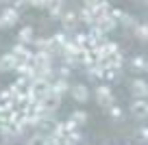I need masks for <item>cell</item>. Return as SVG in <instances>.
<instances>
[{"label": "cell", "mask_w": 148, "mask_h": 145, "mask_svg": "<svg viewBox=\"0 0 148 145\" xmlns=\"http://www.w3.org/2000/svg\"><path fill=\"white\" fill-rule=\"evenodd\" d=\"M11 54H13L18 61H33V56H35V54H33V52L26 48V43L13 45V48H11Z\"/></svg>", "instance_id": "obj_4"}, {"label": "cell", "mask_w": 148, "mask_h": 145, "mask_svg": "<svg viewBox=\"0 0 148 145\" xmlns=\"http://www.w3.org/2000/svg\"><path fill=\"white\" fill-rule=\"evenodd\" d=\"M70 93H72V98L76 102H85L89 98V91H87L85 85H72V87H70Z\"/></svg>", "instance_id": "obj_7"}, {"label": "cell", "mask_w": 148, "mask_h": 145, "mask_svg": "<svg viewBox=\"0 0 148 145\" xmlns=\"http://www.w3.org/2000/svg\"><path fill=\"white\" fill-rule=\"evenodd\" d=\"M109 13H111V7H109V2H107V0H100V2L94 7V15H96V20L105 18V15H109Z\"/></svg>", "instance_id": "obj_15"}, {"label": "cell", "mask_w": 148, "mask_h": 145, "mask_svg": "<svg viewBox=\"0 0 148 145\" xmlns=\"http://www.w3.org/2000/svg\"><path fill=\"white\" fill-rule=\"evenodd\" d=\"M18 65H20V61L15 59L11 52H7V54L0 56V72H5V74L15 72V69H18Z\"/></svg>", "instance_id": "obj_2"}, {"label": "cell", "mask_w": 148, "mask_h": 145, "mask_svg": "<svg viewBox=\"0 0 148 145\" xmlns=\"http://www.w3.org/2000/svg\"><path fill=\"white\" fill-rule=\"evenodd\" d=\"M0 2H9V0H0Z\"/></svg>", "instance_id": "obj_34"}, {"label": "cell", "mask_w": 148, "mask_h": 145, "mask_svg": "<svg viewBox=\"0 0 148 145\" xmlns=\"http://www.w3.org/2000/svg\"><path fill=\"white\" fill-rule=\"evenodd\" d=\"M18 39H20V43H31V41H33V28L31 26H24L22 30H20Z\"/></svg>", "instance_id": "obj_17"}, {"label": "cell", "mask_w": 148, "mask_h": 145, "mask_svg": "<svg viewBox=\"0 0 148 145\" xmlns=\"http://www.w3.org/2000/svg\"><path fill=\"white\" fill-rule=\"evenodd\" d=\"M63 5H65V0H48V9H50V7H59V9H63Z\"/></svg>", "instance_id": "obj_28"}, {"label": "cell", "mask_w": 148, "mask_h": 145, "mask_svg": "<svg viewBox=\"0 0 148 145\" xmlns=\"http://www.w3.org/2000/svg\"><path fill=\"white\" fill-rule=\"evenodd\" d=\"M131 110H133L137 117H148V102L144 98H137V100L131 104Z\"/></svg>", "instance_id": "obj_10"}, {"label": "cell", "mask_w": 148, "mask_h": 145, "mask_svg": "<svg viewBox=\"0 0 148 145\" xmlns=\"http://www.w3.org/2000/svg\"><path fill=\"white\" fill-rule=\"evenodd\" d=\"M31 7H37V9H44V7H48V0H26Z\"/></svg>", "instance_id": "obj_24"}, {"label": "cell", "mask_w": 148, "mask_h": 145, "mask_svg": "<svg viewBox=\"0 0 148 145\" xmlns=\"http://www.w3.org/2000/svg\"><path fill=\"white\" fill-rule=\"evenodd\" d=\"M109 115H111L113 119H120V117H122V110L118 108V106H109Z\"/></svg>", "instance_id": "obj_25"}, {"label": "cell", "mask_w": 148, "mask_h": 145, "mask_svg": "<svg viewBox=\"0 0 148 145\" xmlns=\"http://www.w3.org/2000/svg\"><path fill=\"white\" fill-rule=\"evenodd\" d=\"M57 74H59V78H68V74H70V65H61Z\"/></svg>", "instance_id": "obj_27"}, {"label": "cell", "mask_w": 148, "mask_h": 145, "mask_svg": "<svg viewBox=\"0 0 148 145\" xmlns=\"http://www.w3.org/2000/svg\"><path fill=\"white\" fill-rule=\"evenodd\" d=\"M50 91H52V95H55V98H63V95L70 91V85H68V80H65V78H57V80H52Z\"/></svg>", "instance_id": "obj_5"}, {"label": "cell", "mask_w": 148, "mask_h": 145, "mask_svg": "<svg viewBox=\"0 0 148 145\" xmlns=\"http://www.w3.org/2000/svg\"><path fill=\"white\" fill-rule=\"evenodd\" d=\"M70 119H72V123H76V126H83V123L87 121V113H85V110H74V113L70 115Z\"/></svg>", "instance_id": "obj_18"}, {"label": "cell", "mask_w": 148, "mask_h": 145, "mask_svg": "<svg viewBox=\"0 0 148 145\" xmlns=\"http://www.w3.org/2000/svg\"><path fill=\"white\" fill-rule=\"evenodd\" d=\"M133 30H135V35H137L139 41H148V24H137Z\"/></svg>", "instance_id": "obj_20"}, {"label": "cell", "mask_w": 148, "mask_h": 145, "mask_svg": "<svg viewBox=\"0 0 148 145\" xmlns=\"http://www.w3.org/2000/svg\"><path fill=\"white\" fill-rule=\"evenodd\" d=\"M146 72H148V65H146Z\"/></svg>", "instance_id": "obj_35"}, {"label": "cell", "mask_w": 148, "mask_h": 145, "mask_svg": "<svg viewBox=\"0 0 148 145\" xmlns=\"http://www.w3.org/2000/svg\"><path fill=\"white\" fill-rule=\"evenodd\" d=\"M131 91H133L137 98H148V82L146 80H133L131 82Z\"/></svg>", "instance_id": "obj_11"}, {"label": "cell", "mask_w": 148, "mask_h": 145, "mask_svg": "<svg viewBox=\"0 0 148 145\" xmlns=\"http://www.w3.org/2000/svg\"><path fill=\"white\" fill-rule=\"evenodd\" d=\"M139 134L144 136V141H148V128H142V132H139Z\"/></svg>", "instance_id": "obj_32"}, {"label": "cell", "mask_w": 148, "mask_h": 145, "mask_svg": "<svg viewBox=\"0 0 148 145\" xmlns=\"http://www.w3.org/2000/svg\"><path fill=\"white\" fill-rule=\"evenodd\" d=\"M7 24H5V20H2V15H0V28H5Z\"/></svg>", "instance_id": "obj_33"}, {"label": "cell", "mask_w": 148, "mask_h": 145, "mask_svg": "<svg viewBox=\"0 0 148 145\" xmlns=\"http://www.w3.org/2000/svg\"><path fill=\"white\" fill-rule=\"evenodd\" d=\"M0 15H2V20H5V24H7V26H13V24L20 20V11L15 9V7H7V9L2 11Z\"/></svg>", "instance_id": "obj_9"}, {"label": "cell", "mask_w": 148, "mask_h": 145, "mask_svg": "<svg viewBox=\"0 0 148 145\" xmlns=\"http://www.w3.org/2000/svg\"><path fill=\"white\" fill-rule=\"evenodd\" d=\"M72 41L79 45V48H83V50H85V48H89V37H87V33H79V35H74Z\"/></svg>", "instance_id": "obj_16"}, {"label": "cell", "mask_w": 148, "mask_h": 145, "mask_svg": "<svg viewBox=\"0 0 148 145\" xmlns=\"http://www.w3.org/2000/svg\"><path fill=\"white\" fill-rule=\"evenodd\" d=\"M79 20H81V22H85V24H89V26H94V24L98 22L96 15H94V9H92V7H83V9H81V13H79Z\"/></svg>", "instance_id": "obj_14"}, {"label": "cell", "mask_w": 148, "mask_h": 145, "mask_svg": "<svg viewBox=\"0 0 148 145\" xmlns=\"http://www.w3.org/2000/svg\"><path fill=\"white\" fill-rule=\"evenodd\" d=\"M24 5H28L26 0H15V5H13V7H15V9H18V11H20V9H22Z\"/></svg>", "instance_id": "obj_30"}, {"label": "cell", "mask_w": 148, "mask_h": 145, "mask_svg": "<svg viewBox=\"0 0 148 145\" xmlns=\"http://www.w3.org/2000/svg\"><path fill=\"white\" fill-rule=\"evenodd\" d=\"M61 24H63V28H74L76 24H79V15L74 13V11H65L63 15H61Z\"/></svg>", "instance_id": "obj_12"}, {"label": "cell", "mask_w": 148, "mask_h": 145, "mask_svg": "<svg viewBox=\"0 0 148 145\" xmlns=\"http://www.w3.org/2000/svg\"><path fill=\"white\" fill-rule=\"evenodd\" d=\"M98 2H100V0H85V7H92V9H94Z\"/></svg>", "instance_id": "obj_31"}, {"label": "cell", "mask_w": 148, "mask_h": 145, "mask_svg": "<svg viewBox=\"0 0 148 145\" xmlns=\"http://www.w3.org/2000/svg\"><path fill=\"white\" fill-rule=\"evenodd\" d=\"M96 24H98V26H100V28H102L105 33H109V30H113V28L118 26V20L113 18L111 13H109V15H105V18H100V20H98Z\"/></svg>", "instance_id": "obj_13"}, {"label": "cell", "mask_w": 148, "mask_h": 145, "mask_svg": "<svg viewBox=\"0 0 148 145\" xmlns=\"http://www.w3.org/2000/svg\"><path fill=\"white\" fill-rule=\"evenodd\" d=\"M50 15L55 20H61V15H63V9H59V7H50Z\"/></svg>", "instance_id": "obj_26"}, {"label": "cell", "mask_w": 148, "mask_h": 145, "mask_svg": "<svg viewBox=\"0 0 148 145\" xmlns=\"http://www.w3.org/2000/svg\"><path fill=\"white\" fill-rule=\"evenodd\" d=\"M52 39H55V43L59 45V48H63L65 43H68V35H65V33H55V37H52Z\"/></svg>", "instance_id": "obj_22"}, {"label": "cell", "mask_w": 148, "mask_h": 145, "mask_svg": "<svg viewBox=\"0 0 148 145\" xmlns=\"http://www.w3.org/2000/svg\"><path fill=\"white\" fill-rule=\"evenodd\" d=\"M87 37H89V48H98V45L105 43V30H102L98 24L92 26V30L87 33Z\"/></svg>", "instance_id": "obj_3"}, {"label": "cell", "mask_w": 148, "mask_h": 145, "mask_svg": "<svg viewBox=\"0 0 148 145\" xmlns=\"http://www.w3.org/2000/svg\"><path fill=\"white\" fill-rule=\"evenodd\" d=\"M120 24H122V26H126V28H135V26H137L135 18H133V15H126V13H124V18L120 20Z\"/></svg>", "instance_id": "obj_23"}, {"label": "cell", "mask_w": 148, "mask_h": 145, "mask_svg": "<svg viewBox=\"0 0 148 145\" xmlns=\"http://www.w3.org/2000/svg\"><path fill=\"white\" fill-rule=\"evenodd\" d=\"M111 15H113V18H116L118 22H120V20L124 18V11H120V9H111Z\"/></svg>", "instance_id": "obj_29"}, {"label": "cell", "mask_w": 148, "mask_h": 145, "mask_svg": "<svg viewBox=\"0 0 148 145\" xmlns=\"http://www.w3.org/2000/svg\"><path fill=\"white\" fill-rule=\"evenodd\" d=\"M96 100L100 102L102 106H107V108L116 104V100H113V91H111L107 85H100V87H96Z\"/></svg>", "instance_id": "obj_1"}, {"label": "cell", "mask_w": 148, "mask_h": 145, "mask_svg": "<svg viewBox=\"0 0 148 145\" xmlns=\"http://www.w3.org/2000/svg\"><path fill=\"white\" fill-rule=\"evenodd\" d=\"M146 65H148V61L144 59V56H135V59L131 61V67H133L135 72H146Z\"/></svg>", "instance_id": "obj_19"}, {"label": "cell", "mask_w": 148, "mask_h": 145, "mask_svg": "<svg viewBox=\"0 0 148 145\" xmlns=\"http://www.w3.org/2000/svg\"><path fill=\"white\" fill-rule=\"evenodd\" d=\"M26 145H46V134H33L26 141Z\"/></svg>", "instance_id": "obj_21"}, {"label": "cell", "mask_w": 148, "mask_h": 145, "mask_svg": "<svg viewBox=\"0 0 148 145\" xmlns=\"http://www.w3.org/2000/svg\"><path fill=\"white\" fill-rule=\"evenodd\" d=\"M105 72H107V63L105 61H96L87 67V74L92 78H105Z\"/></svg>", "instance_id": "obj_8"}, {"label": "cell", "mask_w": 148, "mask_h": 145, "mask_svg": "<svg viewBox=\"0 0 148 145\" xmlns=\"http://www.w3.org/2000/svg\"><path fill=\"white\" fill-rule=\"evenodd\" d=\"M74 132H76V123H72V119H68V121H61L55 126V134L57 136H72Z\"/></svg>", "instance_id": "obj_6"}]
</instances>
